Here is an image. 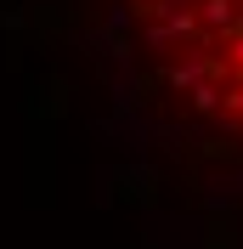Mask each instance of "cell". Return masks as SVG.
I'll return each mask as SVG.
<instances>
[{
	"instance_id": "obj_2",
	"label": "cell",
	"mask_w": 243,
	"mask_h": 249,
	"mask_svg": "<svg viewBox=\"0 0 243 249\" xmlns=\"http://www.w3.org/2000/svg\"><path fill=\"white\" fill-rule=\"evenodd\" d=\"M221 108H226V91H221L215 79H209V85H198V91H192V113H221Z\"/></svg>"
},
{
	"instance_id": "obj_3",
	"label": "cell",
	"mask_w": 243,
	"mask_h": 249,
	"mask_svg": "<svg viewBox=\"0 0 243 249\" xmlns=\"http://www.w3.org/2000/svg\"><path fill=\"white\" fill-rule=\"evenodd\" d=\"M226 119H243V91H232V96H226Z\"/></svg>"
},
{
	"instance_id": "obj_4",
	"label": "cell",
	"mask_w": 243,
	"mask_h": 249,
	"mask_svg": "<svg viewBox=\"0 0 243 249\" xmlns=\"http://www.w3.org/2000/svg\"><path fill=\"white\" fill-rule=\"evenodd\" d=\"M232 68H238V79H243V34L232 40Z\"/></svg>"
},
{
	"instance_id": "obj_1",
	"label": "cell",
	"mask_w": 243,
	"mask_h": 249,
	"mask_svg": "<svg viewBox=\"0 0 243 249\" xmlns=\"http://www.w3.org/2000/svg\"><path fill=\"white\" fill-rule=\"evenodd\" d=\"M198 23H204V29H215V34H232V40H238V29H243L238 0H204V6H198Z\"/></svg>"
}]
</instances>
